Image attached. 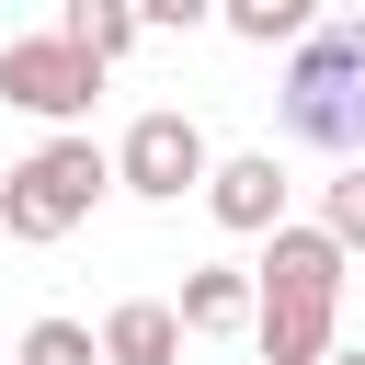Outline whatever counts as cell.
Instances as JSON below:
<instances>
[{"label": "cell", "instance_id": "obj_1", "mask_svg": "<svg viewBox=\"0 0 365 365\" xmlns=\"http://www.w3.org/2000/svg\"><path fill=\"white\" fill-rule=\"evenodd\" d=\"M285 137L297 148H331V160H365V23H308L297 57H285Z\"/></svg>", "mask_w": 365, "mask_h": 365}, {"label": "cell", "instance_id": "obj_2", "mask_svg": "<svg viewBox=\"0 0 365 365\" xmlns=\"http://www.w3.org/2000/svg\"><path fill=\"white\" fill-rule=\"evenodd\" d=\"M103 194H114V160H103L91 137H46V148H23V160L0 171V240L57 251L68 228H91Z\"/></svg>", "mask_w": 365, "mask_h": 365}, {"label": "cell", "instance_id": "obj_3", "mask_svg": "<svg viewBox=\"0 0 365 365\" xmlns=\"http://www.w3.org/2000/svg\"><path fill=\"white\" fill-rule=\"evenodd\" d=\"M103 160H114V194H137V205H182V194H205V171H217V148H205V125H194L182 103H148Z\"/></svg>", "mask_w": 365, "mask_h": 365}, {"label": "cell", "instance_id": "obj_4", "mask_svg": "<svg viewBox=\"0 0 365 365\" xmlns=\"http://www.w3.org/2000/svg\"><path fill=\"white\" fill-rule=\"evenodd\" d=\"M0 103H23V114L57 125V137H80V114L103 103V68H91L68 34H11V46H0Z\"/></svg>", "mask_w": 365, "mask_h": 365}, {"label": "cell", "instance_id": "obj_5", "mask_svg": "<svg viewBox=\"0 0 365 365\" xmlns=\"http://www.w3.org/2000/svg\"><path fill=\"white\" fill-rule=\"evenodd\" d=\"M205 217H217L228 240H274V228H285V160H274V148H228V160L205 171Z\"/></svg>", "mask_w": 365, "mask_h": 365}, {"label": "cell", "instance_id": "obj_6", "mask_svg": "<svg viewBox=\"0 0 365 365\" xmlns=\"http://www.w3.org/2000/svg\"><path fill=\"white\" fill-rule=\"evenodd\" d=\"M331 331H342V308H331V297L251 285V342H262V365H331Z\"/></svg>", "mask_w": 365, "mask_h": 365}, {"label": "cell", "instance_id": "obj_7", "mask_svg": "<svg viewBox=\"0 0 365 365\" xmlns=\"http://www.w3.org/2000/svg\"><path fill=\"white\" fill-rule=\"evenodd\" d=\"M342 274H354V262H342L319 228H297V217H285V228L262 240V262H251V285H285V297H331V308H342Z\"/></svg>", "mask_w": 365, "mask_h": 365}, {"label": "cell", "instance_id": "obj_8", "mask_svg": "<svg viewBox=\"0 0 365 365\" xmlns=\"http://www.w3.org/2000/svg\"><path fill=\"white\" fill-rule=\"evenodd\" d=\"M91 354H103V365H182V319H171V297H114L103 331H91Z\"/></svg>", "mask_w": 365, "mask_h": 365}, {"label": "cell", "instance_id": "obj_9", "mask_svg": "<svg viewBox=\"0 0 365 365\" xmlns=\"http://www.w3.org/2000/svg\"><path fill=\"white\" fill-rule=\"evenodd\" d=\"M171 319H182V342H228V331H251V274H240V262H194L182 297H171Z\"/></svg>", "mask_w": 365, "mask_h": 365}, {"label": "cell", "instance_id": "obj_10", "mask_svg": "<svg viewBox=\"0 0 365 365\" xmlns=\"http://www.w3.org/2000/svg\"><path fill=\"white\" fill-rule=\"evenodd\" d=\"M46 34H68V46L91 57V68H114V57L137 46V0H68V11L46 23Z\"/></svg>", "mask_w": 365, "mask_h": 365}, {"label": "cell", "instance_id": "obj_11", "mask_svg": "<svg viewBox=\"0 0 365 365\" xmlns=\"http://www.w3.org/2000/svg\"><path fill=\"white\" fill-rule=\"evenodd\" d=\"M308 228H319V240H331L342 262L365 251V160H342V171L319 182V217H308Z\"/></svg>", "mask_w": 365, "mask_h": 365}, {"label": "cell", "instance_id": "obj_12", "mask_svg": "<svg viewBox=\"0 0 365 365\" xmlns=\"http://www.w3.org/2000/svg\"><path fill=\"white\" fill-rule=\"evenodd\" d=\"M11 365H103V354H91V319H23Z\"/></svg>", "mask_w": 365, "mask_h": 365}, {"label": "cell", "instance_id": "obj_13", "mask_svg": "<svg viewBox=\"0 0 365 365\" xmlns=\"http://www.w3.org/2000/svg\"><path fill=\"white\" fill-rule=\"evenodd\" d=\"M217 23H228L240 46H297V34H308V0H228Z\"/></svg>", "mask_w": 365, "mask_h": 365}, {"label": "cell", "instance_id": "obj_14", "mask_svg": "<svg viewBox=\"0 0 365 365\" xmlns=\"http://www.w3.org/2000/svg\"><path fill=\"white\" fill-rule=\"evenodd\" d=\"M331 365H354V354H331Z\"/></svg>", "mask_w": 365, "mask_h": 365}, {"label": "cell", "instance_id": "obj_15", "mask_svg": "<svg viewBox=\"0 0 365 365\" xmlns=\"http://www.w3.org/2000/svg\"><path fill=\"white\" fill-rule=\"evenodd\" d=\"M0 365H11V342H0Z\"/></svg>", "mask_w": 365, "mask_h": 365}, {"label": "cell", "instance_id": "obj_16", "mask_svg": "<svg viewBox=\"0 0 365 365\" xmlns=\"http://www.w3.org/2000/svg\"><path fill=\"white\" fill-rule=\"evenodd\" d=\"M354 365H365V354H354Z\"/></svg>", "mask_w": 365, "mask_h": 365}]
</instances>
